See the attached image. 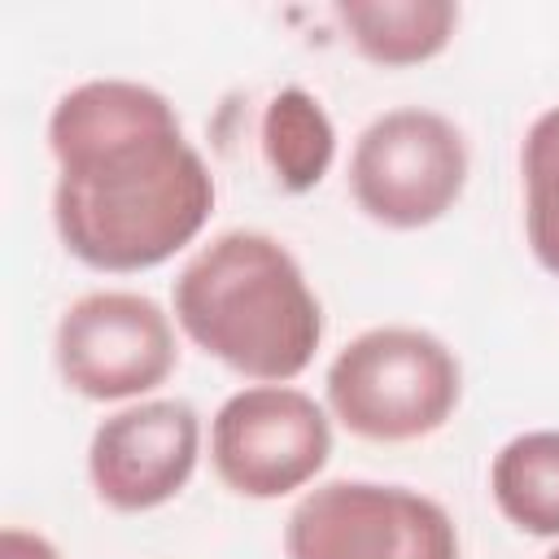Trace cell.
Returning <instances> with one entry per match:
<instances>
[{"label":"cell","instance_id":"11","mask_svg":"<svg viewBox=\"0 0 559 559\" xmlns=\"http://www.w3.org/2000/svg\"><path fill=\"white\" fill-rule=\"evenodd\" d=\"M262 157L284 192H310L336 157V127L319 96L306 87H284L262 109Z\"/></svg>","mask_w":559,"mask_h":559},{"label":"cell","instance_id":"7","mask_svg":"<svg viewBox=\"0 0 559 559\" xmlns=\"http://www.w3.org/2000/svg\"><path fill=\"white\" fill-rule=\"evenodd\" d=\"M170 314L140 293H87L57 323V371L92 402L140 397L175 371Z\"/></svg>","mask_w":559,"mask_h":559},{"label":"cell","instance_id":"2","mask_svg":"<svg viewBox=\"0 0 559 559\" xmlns=\"http://www.w3.org/2000/svg\"><path fill=\"white\" fill-rule=\"evenodd\" d=\"M175 323L262 384L301 376L323 341V306L301 262L266 231L214 236L175 280Z\"/></svg>","mask_w":559,"mask_h":559},{"label":"cell","instance_id":"4","mask_svg":"<svg viewBox=\"0 0 559 559\" xmlns=\"http://www.w3.org/2000/svg\"><path fill=\"white\" fill-rule=\"evenodd\" d=\"M467 183L463 131L437 109H389L354 144L349 192L358 210L393 231H415L454 210Z\"/></svg>","mask_w":559,"mask_h":559},{"label":"cell","instance_id":"10","mask_svg":"<svg viewBox=\"0 0 559 559\" xmlns=\"http://www.w3.org/2000/svg\"><path fill=\"white\" fill-rule=\"evenodd\" d=\"M498 511L528 537H559V428L511 437L489 463Z\"/></svg>","mask_w":559,"mask_h":559},{"label":"cell","instance_id":"6","mask_svg":"<svg viewBox=\"0 0 559 559\" xmlns=\"http://www.w3.org/2000/svg\"><path fill=\"white\" fill-rule=\"evenodd\" d=\"M332 454L323 406L288 384H253L231 393L210 424V459L218 480L240 498H284L310 485Z\"/></svg>","mask_w":559,"mask_h":559},{"label":"cell","instance_id":"5","mask_svg":"<svg viewBox=\"0 0 559 559\" xmlns=\"http://www.w3.org/2000/svg\"><path fill=\"white\" fill-rule=\"evenodd\" d=\"M288 559H459L450 511L406 485L328 480L284 524Z\"/></svg>","mask_w":559,"mask_h":559},{"label":"cell","instance_id":"9","mask_svg":"<svg viewBox=\"0 0 559 559\" xmlns=\"http://www.w3.org/2000/svg\"><path fill=\"white\" fill-rule=\"evenodd\" d=\"M336 22L354 48L376 66H419L437 57L454 26L459 4L450 0H341Z\"/></svg>","mask_w":559,"mask_h":559},{"label":"cell","instance_id":"13","mask_svg":"<svg viewBox=\"0 0 559 559\" xmlns=\"http://www.w3.org/2000/svg\"><path fill=\"white\" fill-rule=\"evenodd\" d=\"M0 559H61V550H57L48 537L9 524V528L0 533Z\"/></svg>","mask_w":559,"mask_h":559},{"label":"cell","instance_id":"14","mask_svg":"<svg viewBox=\"0 0 559 559\" xmlns=\"http://www.w3.org/2000/svg\"><path fill=\"white\" fill-rule=\"evenodd\" d=\"M546 559H559V550H550V555H546Z\"/></svg>","mask_w":559,"mask_h":559},{"label":"cell","instance_id":"1","mask_svg":"<svg viewBox=\"0 0 559 559\" xmlns=\"http://www.w3.org/2000/svg\"><path fill=\"white\" fill-rule=\"evenodd\" d=\"M52 223L96 271H148L192 245L214 210V175L175 105L131 79H87L48 118Z\"/></svg>","mask_w":559,"mask_h":559},{"label":"cell","instance_id":"12","mask_svg":"<svg viewBox=\"0 0 559 559\" xmlns=\"http://www.w3.org/2000/svg\"><path fill=\"white\" fill-rule=\"evenodd\" d=\"M520 175L528 249L550 275H559V105L533 118L520 148Z\"/></svg>","mask_w":559,"mask_h":559},{"label":"cell","instance_id":"8","mask_svg":"<svg viewBox=\"0 0 559 559\" xmlns=\"http://www.w3.org/2000/svg\"><path fill=\"white\" fill-rule=\"evenodd\" d=\"M201 419L179 397L135 402L109 415L87 445V476L114 511H153L197 472Z\"/></svg>","mask_w":559,"mask_h":559},{"label":"cell","instance_id":"3","mask_svg":"<svg viewBox=\"0 0 559 559\" xmlns=\"http://www.w3.org/2000/svg\"><path fill=\"white\" fill-rule=\"evenodd\" d=\"M332 415L367 441H419L437 432L463 393L459 358L419 328H371L328 367Z\"/></svg>","mask_w":559,"mask_h":559}]
</instances>
